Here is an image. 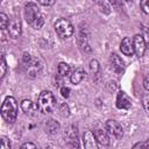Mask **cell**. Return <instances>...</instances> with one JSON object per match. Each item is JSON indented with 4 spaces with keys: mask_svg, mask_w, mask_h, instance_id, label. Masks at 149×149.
<instances>
[{
    "mask_svg": "<svg viewBox=\"0 0 149 149\" xmlns=\"http://www.w3.org/2000/svg\"><path fill=\"white\" fill-rule=\"evenodd\" d=\"M141 9L144 14L149 15V0H141Z\"/></svg>",
    "mask_w": 149,
    "mask_h": 149,
    "instance_id": "obj_23",
    "label": "cell"
},
{
    "mask_svg": "<svg viewBox=\"0 0 149 149\" xmlns=\"http://www.w3.org/2000/svg\"><path fill=\"white\" fill-rule=\"evenodd\" d=\"M26 148H36V144L31 143V142H27V143H23L21 146V149H26Z\"/></svg>",
    "mask_w": 149,
    "mask_h": 149,
    "instance_id": "obj_29",
    "label": "cell"
},
{
    "mask_svg": "<svg viewBox=\"0 0 149 149\" xmlns=\"http://www.w3.org/2000/svg\"><path fill=\"white\" fill-rule=\"evenodd\" d=\"M94 135H95V139H97L99 144H101V146H108L109 144V136H108L107 130L105 132L102 129H95Z\"/></svg>",
    "mask_w": 149,
    "mask_h": 149,
    "instance_id": "obj_14",
    "label": "cell"
},
{
    "mask_svg": "<svg viewBox=\"0 0 149 149\" xmlns=\"http://www.w3.org/2000/svg\"><path fill=\"white\" fill-rule=\"evenodd\" d=\"M142 105H143L144 109L147 112H149V94L143 95V98H142Z\"/></svg>",
    "mask_w": 149,
    "mask_h": 149,
    "instance_id": "obj_25",
    "label": "cell"
},
{
    "mask_svg": "<svg viewBox=\"0 0 149 149\" xmlns=\"http://www.w3.org/2000/svg\"><path fill=\"white\" fill-rule=\"evenodd\" d=\"M37 108H38L37 105H35V104H34L31 100H29V99H24V100L21 101V109H22L26 114H28V115H34Z\"/></svg>",
    "mask_w": 149,
    "mask_h": 149,
    "instance_id": "obj_13",
    "label": "cell"
},
{
    "mask_svg": "<svg viewBox=\"0 0 149 149\" xmlns=\"http://www.w3.org/2000/svg\"><path fill=\"white\" fill-rule=\"evenodd\" d=\"M111 65L116 73H121L125 70V63L121 59V57H119L116 54L111 55Z\"/></svg>",
    "mask_w": 149,
    "mask_h": 149,
    "instance_id": "obj_12",
    "label": "cell"
},
{
    "mask_svg": "<svg viewBox=\"0 0 149 149\" xmlns=\"http://www.w3.org/2000/svg\"><path fill=\"white\" fill-rule=\"evenodd\" d=\"M8 23H9V19L7 17L6 14L1 13L0 14V26H1V29H6L8 27Z\"/></svg>",
    "mask_w": 149,
    "mask_h": 149,
    "instance_id": "obj_19",
    "label": "cell"
},
{
    "mask_svg": "<svg viewBox=\"0 0 149 149\" xmlns=\"http://www.w3.org/2000/svg\"><path fill=\"white\" fill-rule=\"evenodd\" d=\"M44 129H45V132L48 134H55L59 129V123L57 121L52 120V119H49L44 123Z\"/></svg>",
    "mask_w": 149,
    "mask_h": 149,
    "instance_id": "obj_16",
    "label": "cell"
},
{
    "mask_svg": "<svg viewBox=\"0 0 149 149\" xmlns=\"http://www.w3.org/2000/svg\"><path fill=\"white\" fill-rule=\"evenodd\" d=\"M133 43H134L135 54L139 57H142L144 55L146 49H147V45H146V42H144L143 36L142 35H135L134 36V40H133Z\"/></svg>",
    "mask_w": 149,
    "mask_h": 149,
    "instance_id": "obj_7",
    "label": "cell"
},
{
    "mask_svg": "<svg viewBox=\"0 0 149 149\" xmlns=\"http://www.w3.org/2000/svg\"><path fill=\"white\" fill-rule=\"evenodd\" d=\"M142 36H143V38H144V42H146L147 48L149 49V28L142 27Z\"/></svg>",
    "mask_w": 149,
    "mask_h": 149,
    "instance_id": "obj_22",
    "label": "cell"
},
{
    "mask_svg": "<svg viewBox=\"0 0 149 149\" xmlns=\"http://www.w3.org/2000/svg\"><path fill=\"white\" fill-rule=\"evenodd\" d=\"M133 148H146V143H136L133 146Z\"/></svg>",
    "mask_w": 149,
    "mask_h": 149,
    "instance_id": "obj_30",
    "label": "cell"
},
{
    "mask_svg": "<svg viewBox=\"0 0 149 149\" xmlns=\"http://www.w3.org/2000/svg\"><path fill=\"white\" fill-rule=\"evenodd\" d=\"M70 66H69V64H66V63H64V62H62V63H59L58 64V74L61 76V77H66V76H69L70 74Z\"/></svg>",
    "mask_w": 149,
    "mask_h": 149,
    "instance_id": "obj_17",
    "label": "cell"
},
{
    "mask_svg": "<svg viewBox=\"0 0 149 149\" xmlns=\"http://www.w3.org/2000/svg\"><path fill=\"white\" fill-rule=\"evenodd\" d=\"M24 17H26V21L35 29H40L44 24V19H43L42 13L40 12L37 5H35L33 2L26 3V6H24Z\"/></svg>",
    "mask_w": 149,
    "mask_h": 149,
    "instance_id": "obj_1",
    "label": "cell"
},
{
    "mask_svg": "<svg viewBox=\"0 0 149 149\" xmlns=\"http://www.w3.org/2000/svg\"><path fill=\"white\" fill-rule=\"evenodd\" d=\"M127 1H130V0H127Z\"/></svg>",
    "mask_w": 149,
    "mask_h": 149,
    "instance_id": "obj_32",
    "label": "cell"
},
{
    "mask_svg": "<svg viewBox=\"0 0 149 149\" xmlns=\"http://www.w3.org/2000/svg\"><path fill=\"white\" fill-rule=\"evenodd\" d=\"M65 137L66 140L70 142V144L72 147H78V133H77V128L73 126H70L66 130H65Z\"/></svg>",
    "mask_w": 149,
    "mask_h": 149,
    "instance_id": "obj_11",
    "label": "cell"
},
{
    "mask_svg": "<svg viewBox=\"0 0 149 149\" xmlns=\"http://www.w3.org/2000/svg\"><path fill=\"white\" fill-rule=\"evenodd\" d=\"M97 139L94 133H92L91 130H86L83 135V144L86 149H95L98 147L97 144Z\"/></svg>",
    "mask_w": 149,
    "mask_h": 149,
    "instance_id": "obj_8",
    "label": "cell"
},
{
    "mask_svg": "<svg viewBox=\"0 0 149 149\" xmlns=\"http://www.w3.org/2000/svg\"><path fill=\"white\" fill-rule=\"evenodd\" d=\"M144 143H146V148H149V139H148V140H147Z\"/></svg>",
    "mask_w": 149,
    "mask_h": 149,
    "instance_id": "obj_31",
    "label": "cell"
},
{
    "mask_svg": "<svg viewBox=\"0 0 149 149\" xmlns=\"http://www.w3.org/2000/svg\"><path fill=\"white\" fill-rule=\"evenodd\" d=\"M55 30L62 38H69L73 34V27L66 19H58L55 23Z\"/></svg>",
    "mask_w": 149,
    "mask_h": 149,
    "instance_id": "obj_4",
    "label": "cell"
},
{
    "mask_svg": "<svg viewBox=\"0 0 149 149\" xmlns=\"http://www.w3.org/2000/svg\"><path fill=\"white\" fill-rule=\"evenodd\" d=\"M120 49H121V51H122L123 55H126V56H132V55L135 52L133 40H130L129 37H125V38L121 41Z\"/></svg>",
    "mask_w": 149,
    "mask_h": 149,
    "instance_id": "obj_10",
    "label": "cell"
},
{
    "mask_svg": "<svg viewBox=\"0 0 149 149\" xmlns=\"http://www.w3.org/2000/svg\"><path fill=\"white\" fill-rule=\"evenodd\" d=\"M143 86H144L146 90L149 91V72L146 74V77H144V79H143Z\"/></svg>",
    "mask_w": 149,
    "mask_h": 149,
    "instance_id": "obj_28",
    "label": "cell"
},
{
    "mask_svg": "<svg viewBox=\"0 0 149 149\" xmlns=\"http://www.w3.org/2000/svg\"><path fill=\"white\" fill-rule=\"evenodd\" d=\"M90 70H91V72L93 74H98V72H99V63H98L97 59H92L90 62Z\"/></svg>",
    "mask_w": 149,
    "mask_h": 149,
    "instance_id": "obj_18",
    "label": "cell"
},
{
    "mask_svg": "<svg viewBox=\"0 0 149 149\" xmlns=\"http://www.w3.org/2000/svg\"><path fill=\"white\" fill-rule=\"evenodd\" d=\"M130 105H132V101L129 97L125 92L120 91L116 95V107L119 109H128L130 108Z\"/></svg>",
    "mask_w": 149,
    "mask_h": 149,
    "instance_id": "obj_9",
    "label": "cell"
},
{
    "mask_svg": "<svg viewBox=\"0 0 149 149\" xmlns=\"http://www.w3.org/2000/svg\"><path fill=\"white\" fill-rule=\"evenodd\" d=\"M37 107L42 113H51L56 108V99L50 91H42L37 99Z\"/></svg>",
    "mask_w": 149,
    "mask_h": 149,
    "instance_id": "obj_3",
    "label": "cell"
},
{
    "mask_svg": "<svg viewBox=\"0 0 149 149\" xmlns=\"http://www.w3.org/2000/svg\"><path fill=\"white\" fill-rule=\"evenodd\" d=\"M7 28H8V34H9V36L12 38H17L21 35L22 28H21V21L19 19H16V17L12 19L9 21Z\"/></svg>",
    "mask_w": 149,
    "mask_h": 149,
    "instance_id": "obj_6",
    "label": "cell"
},
{
    "mask_svg": "<svg viewBox=\"0 0 149 149\" xmlns=\"http://www.w3.org/2000/svg\"><path fill=\"white\" fill-rule=\"evenodd\" d=\"M36 1L38 3H41L42 6H52L56 0H36Z\"/></svg>",
    "mask_w": 149,
    "mask_h": 149,
    "instance_id": "obj_27",
    "label": "cell"
},
{
    "mask_svg": "<svg viewBox=\"0 0 149 149\" xmlns=\"http://www.w3.org/2000/svg\"><path fill=\"white\" fill-rule=\"evenodd\" d=\"M1 116L2 119L8 122L13 123L17 116V102L13 97H7L1 106Z\"/></svg>",
    "mask_w": 149,
    "mask_h": 149,
    "instance_id": "obj_2",
    "label": "cell"
},
{
    "mask_svg": "<svg viewBox=\"0 0 149 149\" xmlns=\"http://www.w3.org/2000/svg\"><path fill=\"white\" fill-rule=\"evenodd\" d=\"M84 77H85L84 70H83L81 68H76V69L72 71L71 76H70V80H71L72 84H79V83L84 79Z\"/></svg>",
    "mask_w": 149,
    "mask_h": 149,
    "instance_id": "obj_15",
    "label": "cell"
},
{
    "mask_svg": "<svg viewBox=\"0 0 149 149\" xmlns=\"http://www.w3.org/2000/svg\"><path fill=\"white\" fill-rule=\"evenodd\" d=\"M61 94L64 97V98H68L70 95V88L66 87V86H62L61 87Z\"/></svg>",
    "mask_w": 149,
    "mask_h": 149,
    "instance_id": "obj_26",
    "label": "cell"
},
{
    "mask_svg": "<svg viewBox=\"0 0 149 149\" xmlns=\"http://www.w3.org/2000/svg\"><path fill=\"white\" fill-rule=\"evenodd\" d=\"M6 70H7L6 59H5V56H2V57H1V78L5 77V74H6Z\"/></svg>",
    "mask_w": 149,
    "mask_h": 149,
    "instance_id": "obj_24",
    "label": "cell"
},
{
    "mask_svg": "<svg viewBox=\"0 0 149 149\" xmlns=\"http://www.w3.org/2000/svg\"><path fill=\"white\" fill-rule=\"evenodd\" d=\"M58 111H59V113H61V115H62V116H68V115H69V112H70V111H69L68 105H66V104H64V102L59 104Z\"/></svg>",
    "mask_w": 149,
    "mask_h": 149,
    "instance_id": "obj_21",
    "label": "cell"
},
{
    "mask_svg": "<svg viewBox=\"0 0 149 149\" xmlns=\"http://www.w3.org/2000/svg\"><path fill=\"white\" fill-rule=\"evenodd\" d=\"M0 142V149H10V142L6 136H1Z\"/></svg>",
    "mask_w": 149,
    "mask_h": 149,
    "instance_id": "obj_20",
    "label": "cell"
},
{
    "mask_svg": "<svg viewBox=\"0 0 149 149\" xmlns=\"http://www.w3.org/2000/svg\"><path fill=\"white\" fill-rule=\"evenodd\" d=\"M106 130H107L108 135H111L112 137H114L116 140L121 139L123 135V130H122L121 125L115 120H108L106 122Z\"/></svg>",
    "mask_w": 149,
    "mask_h": 149,
    "instance_id": "obj_5",
    "label": "cell"
}]
</instances>
